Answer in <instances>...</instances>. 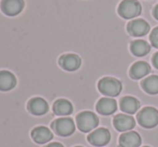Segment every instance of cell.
I'll return each mask as SVG.
<instances>
[{"mask_svg":"<svg viewBox=\"0 0 158 147\" xmlns=\"http://www.w3.org/2000/svg\"><path fill=\"white\" fill-rule=\"evenodd\" d=\"M141 143V137L135 131H127L119 137V146L121 147H139Z\"/></svg>","mask_w":158,"mask_h":147,"instance_id":"7c38bea8","label":"cell"},{"mask_svg":"<svg viewBox=\"0 0 158 147\" xmlns=\"http://www.w3.org/2000/svg\"><path fill=\"white\" fill-rule=\"evenodd\" d=\"M25 2L24 0H1L0 9L2 13L8 16H15L23 11Z\"/></svg>","mask_w":158,"mask_h":147,"instance_id":"52a82bcc","label":"cell"},{"mask_svg":"<svg viewBox=\"0 0 158 147\" xmlns=\"http://www.w3.org/2000/svg\"><path fill=\"white\" fill-rule=\"evenodd\" d=\"M153 14H154V17L156 19H158V4L154 8V11H153Z\"/></svg>","mask_w":158,"mask_h":147,"instance_id":"cb8c5ba5","label":"cell"},{"mask_svg":"<svg viewBox=\"0 0 158 147\" xmlns=\"http://www.w3.org/2000/svg\"><path fill=\"white\" fill-rule=\"evenodd\" d=\"M142 88L150 95L158 93V75H151L142 82Z\"/></svg>","mask_w":158,"mask_h":147,"instance_id":"ffe728a7","label":"cell"},{"mask_svg":"<svg viewBox=\"0 0 158 147\" xmlns=\"http://www.w3.org/2000/svg\"><path fill=\"white\" fill-rule=\"evenodd\" d=\"M140 108V102L135 97L126 96L121 100V110L126 114H135Z\"/></svg>","mask_w":158,"mask_h":147,"instance_id":"ac0fdd59","label":"cell"},{"mask_svg":"<svg viewBox=\"0 0 158 147\" xmlns=\"http://www.w3.org/2000/svg\"><path fill=\"white\" fill-rule=\"evenodd\" d=\"M97 112L101 115H111L117 110V103L113 98H101L97 102Z\"/></svg>","mask_w":158,"mask_h":147,"instance_id":"4fadbf2b","label":"cell"},{"mask_svg":"<svg viewBox=\"0 0 158 147\" xmlns=\"http://www.w3.org/2000/svg\"><path fill=\"white\" fill-rule=\"evenodd\" d=\"M152 60H153V64L155 66V68L158 69V52L154 55V56H153Z\"/></svg>","mask_w":158,"mask_h":147,"instance_id":"7402d4cb","label":"cell"},{"mask_svg":"<svg viewBox=\"0 0 158 147\" xmlns=\"http://www.w3.org/2000/svg\"><path fill=\"white\" fill-rule=\"evenodd\" d=\"M59 66L66 71H75L81 67L82 60L75 54H64L58 60Z\"/></svg>","mask_w":158,"mask_h":147,"instance_id":"8fae6325","label":"cell"},{"mask_svg":"<svg viewBox=\"0 0 158 147\" xmlns=\"http://www.w3.org/2000/svg\"><path fill=\"white\" fill-rule=\"evenodd\" d=\"M150 41L154 47L158 48V27L154 28L150 35Z\"/></svg>","mask_w":158,"mask_h":147,"instance_id":"44dd1931","label":"cell"},{"mask_svg":"<svg viewBox=\"0 0 158 147\" xmlns=\"http://www.w3.org/2000/svg\"><path fill=\"white\" fill-rule=\"evenodd\" d=\"M117 11L123 18L131 19L141 14L142 6L138 0H123L119 3Z\"/></svg>","mask_w":158,"mask_h":147,"instance_id":"3957f363","label":"cell"},{"mask_svg":"<svg viewBox=\"0 0 158 147\" xmlns=\"http://www.w3.org/2000/svg\"><path fill=\"white\" fill-rule=\"evenodd\" d=\"M87 140L92 145L101 147V146L106 145V144L110 142L111 133L108 129H104V128L96 129L95 131L89 133Z\"/></svg>","mask_w":158,"mask_h":147,"instance_id":"8992f818","label":"cell"},{"mask_svg":"<svg viewBox=\"0 0 158 147\" xmlns=\"http://www.w3.org/2000/svg\"><path fill=\"white\" fill-rule=\"evenodd\" d=\"M45 147H64L63 144L58 143V142H53V143H50L48 145H46Z\"/></svg>","mask_w":158,"mask_h":147,"instance_id":"603a6c76","label":"cell"},{"mask_svg":"<svg viewBox=\"0 0 158 147\" xmlns=\"http://www.w3.org/2000/svg\"><path fill=\"white\" fill-rule=\"evenodd\" d=\"M31 137L35 143L44 144L50 142L53 139V133L48 127L39 126V127H35V129H32Z\"/></svg>","mask_w":158,"mask_h":147,"instance_id":"5bb4252c","label":"cell"},{"mask_svg":"<svg viewBox=\"0 0 158 147\" xmlns=\"http://www.w3.org/2000/svg\"><path fill=\"white\" fill-rule=\"evenodd\" d=\"M113 125L117 131H129L135 126V120L131 115L127 114H117L113 119Z\"/></svg>","mask_w":158,"mask_h":147,"instance_id":"30bf717a","label":"cell"},{"mask_svg":"<svg viewBox=\"0 0 158 147\" xmlns=\"http://www.w3.org/2000/svg\"><path fill=\"white\" fill-rule=\"evenodd\" d=\"M53 112L57 116H68L73 112V106L67 99H58L53 105Z\"/></svg>","mask_w":158,"mask_h":147,"instance_id":"e0dca14e","label":"cell"},{"mask_svg":"<svg viewBox=\"0 0 158 147\" xmlns=\"http://www.w3.org/2000/svg\"><path fill=\"white\" fill-rule=\"evenodd\" d=\"M75 147H82V146H75Z\"/></svg>","mask_w":158,"mask_h":147,"instance_id":"d4e9b609","label":"cell"},{"mask_svg":"<svg viewBox=\"0 0 158 147\" xmlns=\"http://www.w3.org/2000/svg\"><path fill=\"white\" fill-rule=\"evenodd\" d=\"M144 147H150V146H144Z\"/></svg>","mask_w":158,"mask_h":147,"instance_id":"484cf974","label":"cell"},{"mask_svg":"<svg viewBox=\"0 0 158 147\" xmlns=\"http://www.w3.org/2000/svg\"><path fill=\"white\" fill-rule=\"evenodd\" d=\"M127 30L132 37H143V35H148L150 31V25L144 19H133L128 24Z\"/></svg>","mask_w":158,"mask_h":147,"instance_id":"ba28073f","label":"cell"},{"mask_svg":"<svg viewBox=\"0 0 158 147\" xmlns=\"http://www.w3.org/2000/svg\"><path fill=\"white\" fill-rule=\"evenodd\" d=\"M137 119L144 128H154L158 125V110L153 106H146L138 113Z\"/></svg>","mask_w":158,"mask_h":147,"instance_id":"277c9868","label":"cell"},{"mask_svg":"<svg viewBox=\"0 0 158 147\" xmlns=\"http://www.w3.org/2000/svg\"><path fill=\"white\" fill-rule=\"evenodd\" d=\"M77 125L80 131L89 132L97 128V126L99 125V118L93 112L85 111V112L80 113L77 116Z\"/></svg>","mask_w":158,"mask_h":147,"instance_id":"7a4b0ae2","label":"cell"},{"mask_svg":"<svg viewBox=\"0 0 158 147\" xmlns=\"http://www.w3.org/2000/svg\"><path fill=\"white\" fill-rule=\"evenodd\" d=\"M27 108L32 115H35V116H42V115L48 113V104L43 98L35 97L28 101Z\"/></svg>","mask_w":158,"mask_h":147,"instance_id":"9c48e42d","label":"cell"},{"mask_svg":"<svg viewBox=\"0 0 158 147\" xmlns=\"http://www.w3.org/2000/svg\"><path fill=\"white\" fill-rule=\"evenodd\" d=\"M151 72V67L148 62L145 61H137L131 66L129 74L131 79L133 80H140L142 77L146 76Z\"/></svg>","mask_w":158,"mask_h":147,"instance_id":"9a60e30c","label":"cell"},{"mask_svg":"<svg viewBox=\"0 0 158 147\" xmlns=\"http://www.w3.org/2000/svg\"><path fill=\"white\" fill-rule=\"evenodd\" d=\"M98 89L106 97H116L122 91V83L114 77H103L98 83Z\"/></svg>","mask_w":158,"mask_h":147,"instance_id":"6da1fadb","label":"cell"},{"mask_svg":"<svg viewBox=\"0 0 158 147\" xmlns=\"http://www.w3.org/2000/svg\"><path fill=\"white\" fill-rule=\"evenodd\" d=\"M16 85V77L12 72L6 70L0 71V91H9Z\"/></svg>","mask_w":158,"mask_h":147,"instance_id":"2e32d148","label":"cell"},{"mask_svg":"<svg viewBox=\"0 0 158 147\" xmlns=\"http://www.w3.org/2000/svg\"><path fill=\"white\" fill-rule=\"evenodd\" d=\"M130 51L135 56L142 57L150 53L151 45L144 40H135L130 44Z\"/></svg>","mask_w":158,"mask_h":147,"instance_id":"d6986e66","label":"cell"},{"mask_svg":"<svg viewBox=\"0 0 158 147\" xmlns=\"http://www.w3.org/2000/svg\"><path fill=\"white\" fill-rule=\"evenodd\" d=\"M52 129L56 132L57 135L60 137H69L73 134L75 130V125L72 118L70 117H61L56 119L52 124Z\"/></svg>","mask_w":158,"mask_h":147,"instance_id":"5b68a950","label":"cell"}]
</instances>
